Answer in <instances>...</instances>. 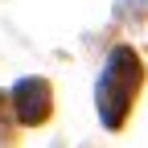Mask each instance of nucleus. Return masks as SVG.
<instances>
[{
  "label": "nucleus",
  "instance_id": "f257e3e1",
  "mask_svg": "<svg viewBox=\"0 0 148 148\" xmlns=\"http://www.w3.org/2000/svg\"><path fill=\"white\" fill-rule=\"evenodd\" d=\"M140 58L132 49H115L111 53V62L103 70V78H99V111H103V119L111 127H119L123 115H127V107H132V95H136V86H140Z\"/></svg>",
  "mask_w": 148,
  "mask_h": 148
},
{
  "label": "nucleus",
  "instance_id": "f03ea898",
  "mask_svg": "<svg viewBox=\"0 0 148 148\" xmlns=\"http://www.w3.org/2000/svg\"><path fill=\"white\" fill-rule=\"evenodd\" d=\"M12 103H16L21 123H41V119L49 115V82H45V78H25V82H16Z\"/></svg>",
  "mask_w": 148,
  "mask_h": 148
}]
</instances>
